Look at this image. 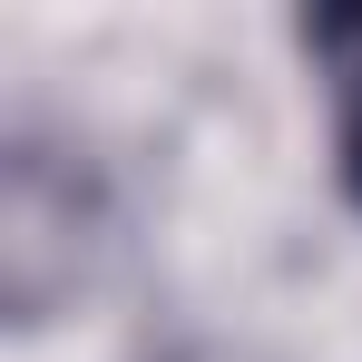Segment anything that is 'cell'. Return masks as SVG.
Wrapping results in <instances>:
<instances>
[{
    "instance_id": "obj_1",
    "label": "cell",
    "mask_w": 362,
    "mask_h": 362,
    "mask_svg": "<svg viewBox=\"0 0 362 362\" xmlns=\"http://www.w3.org/2000/svg\"><path fill=\"white\" fill-rule=\"evenodd\" d=\"M98 264V196L59 147L20 137L0 167V303L10 323H49Z\"/></svg>"
},
{
    "instance_id": "obj_2",
    "label": "cell",
    "mask_w": 362,
    "mask_h": 362,
    "mask_svg": "<svg viewBox=\"0 0 362 362\" xmlns=\"http://www.w3.org/2000/svg\"><path fill=\"white\" fill-rule=\"evenodd\" d=\"M303 49L323 69V98H333V167H343V196L362 206V10L303 20Z\"/></svg>"
}]
</instances>
